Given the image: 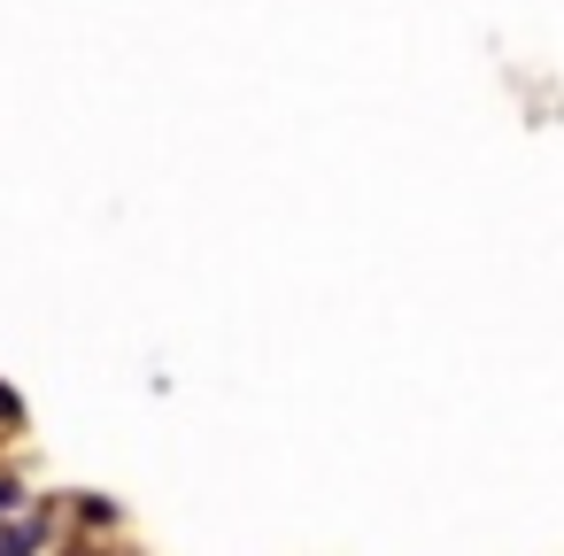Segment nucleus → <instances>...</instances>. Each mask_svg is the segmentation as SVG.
<instances>
[{
    "label": "nucleus",
    "instance_id": "obj_1",
    "mask_svg": "<svg viewBox=\"0 0 564 556\" xmlns=\"http://www.w3.org/2000/svg\"><path fill=\"white\" fill-rule=\"evenodd\" d=\"M17 502H24V487H17V479H0V510H17Z\"/></svg>",
    "mask_w": 564,
    "mask_h": 556
},
{
    "label": "nucleus",
    "instance_id": "obj_2",
    "mask_svg": "<svg viewBox=\"0 0 564 556\" xmlns=\"http://www.w3.org/2000/svg\"><path fill=\"white\" fill-rule=\"evenodd\" d=\"M0 417H24V402H17L9 386H0Z\"/></svg>",
    "mask_w": 564,
    "mask_h": 556
}]
</instances>
